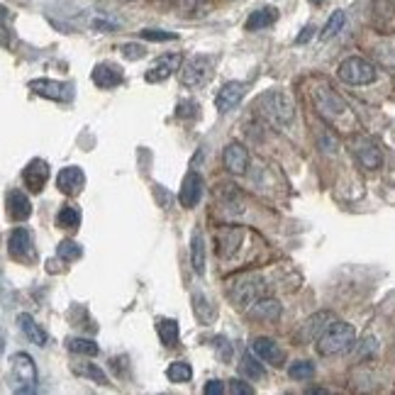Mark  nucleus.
<instances>
[{"instance_id": "nucleus-16", "label": "nucleus", "mask_w": 395, "mask_h": 395, "mask_svg": "<svg viewBox=\"0 0 395 395\" xmlns=\"http://www.w3.org/2000/svg\"><path fill=\"white\" fill-rule=\"evenodd\" d=\"M246 166H249V151H246L239 142H230V144L225 147V169L230 171V174L239 176L246 171Z\"/></svg>"}, {"instance_id": "nucleus-26", "label": "nucleus", "mask_w": 395, "mask_h": 395, "mask_svg": "<svg viewBox=\"0 0 395 395\" xmlns=\"http://www.w3.org/2000/svg\"><path fill=\"white\" fill-rule=\"evenodd\" d=\"M239 373L246 381H259L264 378V366H261V359H254V354H244L239 364Z\"/></svg>"}, {"instance_id": "nucleus-39", "label": "nucleus", "mask_w": 395, "mask_h": 395, "mask_svg": "<svg viewBox=\"0 0 395 395\" xmlns=\"http://www.w3.org/2000/svg\"><path fill=\"white\" fill-rule=\"evenodd\" d=\"M313 3H322V0H313Z\"/></svg>"}, {"instance_id": "nucleus-28", "label": "nucleus", "mask_w": 395, "mask_h": 395, "mask_svg": "<svg viewBox=\"0 0 395 395\" xmlns=\"http://www.w3.org/2000/svg\"><path fill=\"white\" fill-rule=\"evenodd\" d=\"M57 225L61 230H76L81 225V210H78V205H64L57 215Z\"/></svg>"}, {"instance_id": "nucleus-21", "label": "nucleus", "mask_w": 395, "mask_h": 395, "mask_svg": "<svg viewBox=\"0 0 395 395\" xmlns=\"http://www.w3.org/2000/svg\"><path fill=\"white\" fill-rule=\"evenodd\" d=\"M246 313H249V318H254V320H278L281 303L276 298H266L264 295V298L256 300Z\"/></svg>"}, {"instance_id": "nucleus-34", "label": "nucleus", "mask_w": 395, "mask_h": 395, "mask_svg": "<svg viewBox=\"0 0 395 395\" xmlns=\"http://www.w3.org/2000/svg\"><path fill=\"white\" fill-rule=\"evenodd\" d=\"M142 39H149V42H166V39H176V34L161 32V29H142Z\"/></svg>"}, {"instance_id": "nucleus-25", "label": "nucleus", "mask_w": 395, "mask_h": 395, "mask_svg": "<svg viewBox=\"0 0 395 395\" xmlns=\"http://www.w3.org/2000/svg\"><path fill=\"white\" fill-rule=\"evenodd\" d=\"M344 24H347V15H344V10H334V13L329 15L327 22H325L322 32H320V39H322V42H327V39L337 37V34L344 29Z\"/></svg>"}, {"instance_id": "nucleus-11", "label": "nucleus", "mask_w": 395, "mask_h": 395, "mask_svg": "<svg viewBox=\"0 0 395 395\" xmlns=\"http://www.w3.org/2000/svg\"><path fill=\"white\" fill-rule=\"evenodd\" d=\"M57 188L61 191L64 195H78L86 188V174H83L78 166H66V169L59 171Z\"/></svg>"}, {"instance_id": "nucleus-29", "label": "nucleus", "mask_w": 395, "mask_h": 395, "mask_svg": "<svg viewBox=\"0 0 395 395\" xmlns=\"http://www.w3.org/2000/svg\"><path fill=\"white\" fill-rule=\"evenodd\" d=\"M166 378L171 383H188L193 378V368H191L188 362H174L166 368Z\"/></svg>"}, {"instance_id": "nucleus-7", "label": "nucleus", "mask_w": 395, "mask_h": 395, "mask_svg": "<svg viewBox=\"0 0 395 395\" xmlns=\"http://www.w3.org/2000/svg\"><path fill=\"white\" fill-rule=\"evenodd\" d=\"M29 91L42 98H49V100L68 103L73 98V83L52 81V78H34V81H29Z\"/></svg>"}, {"instance_id": "nucleus-13", "label": "nucleus", "mask_w": 395, "mask_h": 395, "mask_svg": "<svg viewBox=\"0 0 395 395\" xmlns=\"http://www.w3.org/2000/svg\"><path fill=\"white\" fill-rule=\"evenodd\" d=\"M244 91H246L244 83H239V81H227L225 86L220 88L217 98H215L217 110H220V112H230V110H234V107L241 103V98H244Z\"/></svg>"}, {"instance_id": "nucleus-8", "label": "nucleus", "mask_w": 395, "mask_h": 395, "mask_svg": "<svg viewBox=\"0 0 395 395\" xmlns=\"http://www.w3.org/2000/svg\"><path fill=\"white\" fill-rule=\"evenodd\" d=\"M352 151L354 156L359 159V164L368 171H376L383 166V154L381 149L376 147V142L368 140V137H354L352 140Z\"/></svg>"}, {"instance_id": "nucleus-23", "label": "nucleus", "mask_w": 395, "mask_h": 395, "mask_svg": "<svg viewBox=\"0 0 395 395\" xmlns=\"http://www.w3.org/2000/svg\"><path fill=\"white\" fill-rule=\"evenodd\" d=\"M191 264L198 276L205 274V239H202L200 230H195L193 239H191Z\"/></svg>"}, {"instance_id": "nucleus-15", "label": "nucleus", "mask_w": 395, "mask_h": 395, "mask_svg": "<svg viewBox=\"0 0 395 395\" xmlns=\"http://www.w3.org/2000/svg\"><path fill=\"white\" fill-rule=\"evenodd\" d=\"M202 198V179L198 171H188L184 179V186H181L179 193V202L184 207H195Z\"/></svg>"}, {"instance_id": "nucleus-33", "label": "nucleus", "mask_w": 395, "mask_h": 395, "mask_svg": "<svg viewBox=\"0 0 395 395\" xmlns=\"http://www.w3.org/2000/svg\"><path fill=\"white\" fill-rule=\"evenodd\" d=\"M78 373H83V376H88V378H93L96 383H100V386H105L107 383V378H105V373L100 371L98 366H78Z\"/></svg>"}, {"instance_id": "nucleus-20", "label": "nucleus", "mask_w": 395, "mask_h": 395, "mask_svg": "<svg viewBox=\"0 0 395 395\" xmlns=\"http://www.w3.org/2000/svg\"><path fill=\"white\" fill-rule=\"evenodd\" d=\"M334 322V315L332 313H315L313 318L305 320L303 325V337L305 339H320L322 332Z\"/></svg>"}, {"instance_id": "nucleus-27", "label": "nucleus", "mask_w": 395, "mask_h": 395, "mask_svg": "<svg viewBox=\"0 0 395 395\" xmlns=\"http://www.w3.org/2000/svg\"><path fill=\"white\" fill-rule=\"evenodd\" d=\"M156 332H159V339L164 347H176L179 344V322L176 320H159Z\"/></svg>"}, {"instance_id": "nucleus-12", "label": "nucleus", "mask_w": 395, "mask_h": 395, "mask_svg": "<svg viewBox=\"0 0 395 395\" xmlns=\"http://www.w3.org/2000/svg\"><path fill=\"white\" fill-rule=\"evenodd\" d=\"M315 105H318V110L322 112L325 117H337V115H342V112L347 110L344 100L329 86L318 88V91H315Z\"/></svg>"}, {"instance_id": "nucleus-18", "label": "nucleus", "mask_w": 395, "mask_h": 395, "mask_svg": "<svg viewBox=\"0 0 395 395\" xmlns=\"http://www.w3.org/2000/svg\"><path fill=\"white\" fill-rule=\"evenodd\" d=\"M93 83L98 88H115L122 83V68L117 64H110V61H103L93 68Z\"/></svg>"}, {"instance_id": "nucleus-14", "label": "nucleus", "mask_w": 395, "mask_h": 395, "mask_svg": "<svg viewBox=\"0 0 395 395\" xmlns=\"http://www.w3.org/2000/svg\"><path fill=\"white\" fill-rule=\"evenodd\" d=\"M254 354L266 364H274V366H283L285 362V352L274 342V339H266V337H256L254 344H251Z\"/></svg>"}, {"instance_id": "nucleus-10", "label": "nucleus", "mask_w": 395, "mask_h": 395, "mask_svg": "<svg viewBox=\"0 0 395 395\" xmlns=\"http://www.w3.org/2000/svg\"><path fill=\"white\" fill-rule=\"evenodd\" d=\"M22 181L32 193H42L49 181V164L44 159H32L22 171Z\"/></svg>"}, {"instance_id": "nucleus-32", "label": "nucleus", "mask_w": 395, "mask_h": 395, "mask_svg": "<svg viewBox=\"0 0 395 395\" xmlns=\"http://www.w3.org/2000/svg\"><path fill=\"white\" fill-rule=\"evenodd\" d=\"M288 376L293 381H310L315 376V366L310 362H295L288 366Z\"/></svg>"}, {"instance_id": "nucleus-1", "label": "nucleus", "mask_w": 395, "mask_h": 395, "mask_svg": "<svg viewBox=\"0 0 395 395\" xmlns=\"http://www.w3.org/2000/svg\"><path fill=\"white\" fill-rule=\"evenodd\" d=\"M254 107L266 122L276 127H285L293 122L295 117V105L293 98L285 91H266L254 100Z\"/></svg>"}, {"instance_id": "nucleus-6", "label": "nucleus", "mask_w": 395, "mask_h": 395, "mask_svg": "<svg viewBox=\"0 0 395 395\" xmlns=\"http://www.w3.org/2000/svg\"><path fill=\"white\" fill-rule=\"evenodd\" d=\"M212 66H215V59L212 57H205V54L191 57L188 61L184 64V68H181V83H184L186 88L202 86V83L210 78Z\"/></svg>"}, {"instance_id": "nucleus-3", "label": "nucleus", "mask_w": 395, "mask_h": 395, "mask_svg": "<svg viewBox=\"0 0 395 395\" xmlns=\"http://www.w3.org/2000/svg\"><path fill=\"white\" fill-rule=\"evenodd\" d=\"M10 381H13L15 393H32L34 383H37V368H34V359L24 352L13 354L10 359Z\"/></svg>"}, {"instance_id": "nucleus-31", "label": "nucleus", "mask_w": 395, "mask_h": 395, "mask_svg": "<svg viewBox=\"0 0 395 395\" xmlns=\"http://www.w3.org/2000/svg\"><path fill=\"white\" fill-rule=\"evenodd\" d=\"M57 254H59V259H61V261H76V259H81L83 249H81V244H78V241L64 239L61 244L57 246Z\"/></svg>"}, {"instance_id": "nucleus-2", "label": "nucleus", "mask_w": 395, "mask_h": 395, "mask_svg": "<svg viewBox=\"0 0 395 395\" xmlns=\"http://www.w3.org/2000/svg\"><path fill=\"white\" fill-rule=\"evenodd\" d=\"M354 342H357V332H354L352 325L334 320L322 332V337L318 339V352L325 354V357H337V354L349 352L354 347Z\"/></svg>"}, {"instance_id": "nucleus-5", "label": "nucleus", "mask_w": 395, "mask_h": 395, "mask_svg": "<svg viewBox=\"0 0 395 395\" xmlns=\"http://www.w3.org/2000/svg\"><path fill=\"white\" fill-rule=\"evenodd\" d=\"M264 278H259V276H246V278H239L234 281V285H232L230 295L232 300H234L239 308H246L249 310L251 305L256 303L259 298H264Z\"/></svg>"}, {"instance_id": "nucleus-17", "label": "nucleus", "mask_w": 395, "mask_h": 395, "mask_svg": "<svg viewBox=\"0 0 395 395\" xmlns=\"http://www.w3.org/2000/svg\"><path fill=\"white\" fill-rule=\"evenodd\" d=\"M8 249L15 259H27V256H34L32 234H29L27 227H17V230H13V234L8 237Z\"/></svg>"}, {"instance_id": "nucleus-35", "label": "nucleus", "mask_w": 395, "mask_h": 395, "mask_svg": "<svg viewBox=\"0 0 395 395\" xmlns=\"http://www.w3.org/2000/svg\"><path fill=\"white\" fill-rule=\"evenodd\" d=\"M122 54H125V59H130V61H137V59L144 57V47H142V44H125Z\"/></svg>"}, {"instance_id": "nucleus-9", "label": "nucleus", "mask_w": 395, "mask_h": 395, "mask_svg": "<svg viewBox=\"0 0 395 395\" xmlns=\"http://www.w3.org/2000/svg\"><path fill=\"white\" fill-rule=\"evenodd\" d=\"M181 64H184V57H181V54H164V57H159L149 66V71L144 73V81L147 83H161V81H166L171 73L181 71Z\"/></svg>"}, {"instance_id": "nucleus-30", "label": "nucleus", "mask_w": 395, "mask_h": 395, "mask_svg": "<svg viewBox=\"0 0 395 395\" xmlns=\"http://www.w3.org/2000/svg\"><path fill=\"white\" fill-rule=\"evenodd\" d=\"M68 352H73V354H83V357H96L100 349H98V344L93 342V339H83V337H73V339H68Z\"/></svg>"}, {"instance_id": "nucleus-19", "label": "nucleus", "mask_w": 395, "mask_h": 395, "mask_svg": "<svg viewBox=\"0 0 395 395\" xmlns=\"http://www.w3.org/2000/svg\"><path fill=\"white\" fill-rule=\"evenodd\" d=\"M5 205H8V215L17 222H24L32 215V202L22 191H10L8 198H5Z\"/></svg>"}, {"instance_id": "nucleus-22", "label": "nucleus", "mask_w": 395, "mask_h": 395, "mask_svg": "<svg viewBox=\"0 0 395 395\" xmlns=\"http://www.w3.org/2000/svg\"><path fill=\"white\" fill-rule=\"evenodd\" d=\"M17 325H20V329H22V334H24V337H27L32 344H37V347H44V344H47V332H44V329L39 327L37 322H34L32 315L22 313V315L17 318Z\"/></svg>"}, {"instance_id": "nucleus-38", "label": "nucleus", "mask_w": 395, "mask_h": 395, "mask_svg": "<svg viewBox=\"0 0 395 395\" xmlns=\"http://www.w3.org/2000/svg\"><path fill=\"white\" fill-rule=\"evenodd\" d=\"M313 32H315V27H313V24H308V27H305L303 32L298 34V39H295V44H305L310 37H313Z\"/></svg>"}, {"instance_id": "nucleus-36", "label": "nucleus", "mask_w": 395, "mask_h": 395, "mask_svg": "<svg viewBox=\"0 0 395 395\" xmlns=\"http://www.w3.org/2000/svg\"><path fill=\"white\" fill-rule=\"evenodd\" d=\"M230 393H234V395H251V393H254V388H251L246 381H230Z\"/></svg>"}, {"instance_id": "nucleus-24", "label": "nucleus", "mask_w": 395, "mask_h": 395, "mask_svg": "<svg viewBox=\"0 0 395 395\" xmlns=\"http://www.w3.org/2000/svg\"><path fill=\"white\" fill-rule=\"evenodd\" d=\"M276 17H278V13H276L274 8H261V10H254V13L246 17V29L249 32H256V29H264L269 27V24L276 22Z\"/></svg>"}, {"instance_id": "nucleus-37", "label": "nucleus", "mask_w": 395, "mask_h": 395, "mask_svg": "<svg viewBox=\"0 0 395 395\" xmlns=\"http://www.w3.org/2000/svg\"><path fill=\"white\" fill-rule=\"evenodd\" d=\"M202 393L205 395H222L225 393V386H222L220 381H207L205 388H202Z\"/></svg>"}, {"instance_id": "nucleus-4", "label": "nucleus", "mask_w": 395, "mask_h": 395, "mask_svg": "<svg viewBox=\"0 0 395 395\" xmlns=\"http://www.w3.org/2000/svg\"><path fill=\"white\" fill-rule=\"evenodd\" d=\"M337 73L344 83H349V86H366V83L376 81V76H378L376 66H373L371 61H366V59H362V57L344 59V61L339 64Z\"/></svg>"}]
</instances>
